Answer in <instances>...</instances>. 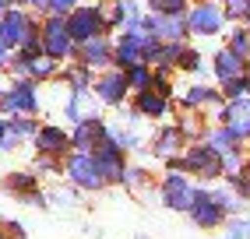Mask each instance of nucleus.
Listing matches in <instances>:
<instances>
[{"instance_id": "f257e3e1", "label": "nucleus", "mask_w": 250, "mask_h": 239, "mask_svg": "<svg viewBox=\"0 0 250 239\" xmlns=\"http://www.w3.org/2000/svg\"><path fill=\"white\" fill-rule=\"evenodd\" d=\"M169 169H183V173H197L201 179H219L226 173V165H222V155L215 151L211 144H187L183 148V155L169 159Z\"/></svg>"}, {"instance_id": "f03ea898", "label": "nucleus", "mask_w": 250, "mask_h": 239, "mask_svg": "<svg viewBox=\"0 0 250 239\" xmlns=\"http://www.w3.org/2000/svg\"><path fill=\"white\" fill-rule=\"evenodd\" d=\"M39 36H42V53L46 57H53L60 63L78 57V42L67 32V14H49V18L39 25Z\"/></svg>"}, {"instance_id": "7ed1b4c3", "label": "nucleus", "mask_w": 250, "mask_h": 239, "mask_svg": "<svg viewBox=\"0 0 250 239\" xmlns=\"http://www.w3.org/2000/svg\"><path fill=\"white\" fill-rule=\"evenodd\" d=\"M18 113H28V116L39 113V81L18 78L7 88H0V116H18Z\"/></svg>"}, {"instance_id": "20e7f679", "label": "nucleus", "mask_w": 250, "mask_h": 239, "mask_svg": "<svg viewBox=\"0 0 250 239\" xmlns=\"http://www.w3.org/2000/svg\"><path fill=\"white\" fill-rule=\"evenodd\" d=\"M63 173H67V179L78 186V190L95 194V190H103V186H106V176L99 173L92 151H78V148L67 151V155H63Z\"/></svg>"}, {"instance_id": "39448f33", "label": "nucleus", "mask_w": 250, "mask_h": 239, "mask_svg": "<svg viewBox=\"0 0 250 239\" xmlns=\"http://www.w3.org/2000/svg\"><path fill=\"white\" fill-rule=\"evenodd\" d=\"M155 42L159 39L148 28H141V32H120L116 42H113V63L120 67V71H127V67H134V63H145V53Z\"/></svg>"}, {"instance_id": "423d86ee", "label": "nucleus", "mask_w": 250, "mask_h": 239, "mask_svg": "<svg viewBox=\"0 0 250 239\" xmlns=\"http://www.w3.org/2000/svg\"><path fill=\"white\" fill-rule=\"evenodd\" d=\"M67 32H71V39L74 42H85V39H95V36H106V14L103 7H95V4H85V7H74L67 14Z\"/></svg>"}, {"instance_id": "0eeeda50", "label": "nucleus", "mask_w": 250, "mask_h": 239, "mask_svg": "<svg viewBox=\"0 0 250 239\" xmlns=\"http://www.w3.org/2000/svg\"><path fill=\"white\" fill-rule=\"evenodd\" d=\"M162 204L169 211H190V204H194V197H197V186L183 176V169H169L166 173V179H162Z\"/></svg>"}, {"instance_id": "6e6552de", "label": "nucleus", "mask_w": 250, "mask_h": 239, "mask_svg": "<svg viewBox=\"0 0 250 239\" xmlns=\"http://www.w3.org/2000/svg\"><path fill=\"white\" fill-rule=\"evenodd\" d=\"M226 25V11L219 7V0H201L187 11V32L190 36H219Z\"/></svg>"}, {"instance_id": "1a4fd4ad", "label": "nucleus", "mask_w": 250, "mask_h": 239, "mask_svg": "<svg viewBox=\"0 0 250 239\" xmlns=\"http://www.w3.org/2000/svg\"><path fill=\"white\" fill-rule=\"evenodd\" d=\"M95 165H99V173L106 176V183H124V173H127V159H124V148L116 144L113 138H106L103 144H99L95 151Z\"/></svg>"}, {"instance_id": "9d476101", "label": "nucleus", "mask_w": 250, "mask_h": 239, "mask_svg": "<svg viewBox=\"0 0 250 239\" xmlns=\"http://www.w3.org/2000/svg\"><path fill=\"white\" fill-rule=\"evenodd\" d=\"M145 28L152 32L155 39L162 42H183V36H190L187 32V14H162V11H152L145 18Z\"/></svg>"}, {"instance_id": "9b49d317", "label": "nucleus", "mask_w": 250, "mask_h": 239, "mask_svg": "<svg viewBox=\"0 0 250 239\" xmlns=\"http://www.w3.org/2000/svg\"><path fill=\"white\" fill-rule=\"evenodd\" d=\"M127 92H130V84H127V74L120 71V67H116V71H106L92 84V95L103 102V106H124Z\"/></svg>"}, {"instance_id": "f8f14e48", "label": "nucleus", "mask_w": 250, "mask_h": 239, "mask_svg": "<svg viewBox=\"0 0 250 239\" xmlns=\"http://www.w3.org/2000/svg\"><path fill=\"white\" fill-rule=\"evenodd\" d=\"M187 215L194 218L197 229H219L222 221H226V208L211 197V190H197V197H194V204H190Z\"/></svg>"}, {"instance_id": "ddd939ff", "label": "nucleus", "mask_w": 250, "mask_h": 239, "mask_svg": "<svg viewBox=\"0 0 250 239\" xmlns=\"http://www.w3.org/2000/svg\"><path fill=\"white\" fill-rule=\"evenodd\" d=\"M106 138H109V123H106L103 116H88V120H81V123H74L71 144L78 151H95Z\"/></svg>"}, {"instance_id": "4468645a", "label": "nucleus", "mask_w": 250, "mask_h": 239, "mask_svg": "<svg viewBox=\"0 0 250 239\" xmlns=\"http://www.w3.org/2000/svg\"><path fill=\"white\" fill-rule=\"evenodd\" d=\"M4 190L21 197L25 204H32V208H46V197L39 194V173L32 169V173H11L4 179Z\"/></svg>"}, {"instance_id": "2eb2a0df", "label": "nucleus", "mask_w": 250, "mask_h": 239, "mask_svg": "<svg viewBox=\"0 0 250 239\" xmlns=\"http://www.w3.org/2000/svg\"><path fill=\"white\" fill-rule=\"evenodd\" d=\"M74 60L88 63L92 71H106V67L113 63V39L109 36H95V39L78 42V57Z\"/></svg>"}, {"instance_id": "dca6fc26", "label": "nucleus", "mask_w": 250, "mask_h": 239, "mask_svg": "<svg viewBox=\"0 0 250 239\" xmlns=\"http://www.w3.org/2000/svg\"><path fill=\"white\" fill-rule=\"evenodd\" d=\"M39 25H36V18H32L28 11H21V7H11L4 18H0V32H4V39H7V46L11 49H18L21 46V39L28 36V32H36Z\"/></svg>"}, {"instance_id": "f3484780", "label": "nucleus", "mask_w": 250, "mask_h": 239, "mask_svg": "<svg viewBox=\"0 0 250 239\" xmlns=\"http://www.w3.org/2000/svg\"><path fill=\"white\" fill-rule=\"evenodd\" d=\"M39 134V120L36 116H28V113H18V116H7V134H4V151H14L18 144L32 141Z\"/></svg>"}, {"instance_id": "a211bd4d", "label": "nucleus", "mask_w": 250, "mask_h": 239, "mask_svg": "<svg viewBox=\"0 0 250 239\" xmlns=\"http://www.w3.org/2000/svg\"><path fill=\"white\" fill-rule=\"evenodd\" d=\"M32 141H36V151H42V155H57V159H63V155L74 148V144H71V134L63 130V127H53V123L39 127V134H36Z\"/></svg>"}, {"instance_id": "6ab92c4d", "label": "nucleus", "mask_w": 250, "mask_h": 239, "mask_svg": "<svg viewBox=\"0 0 250 239\" xmlns=\"http://www.w3.org/2000/svg\"><path fill=\"white\" fill-rule=\"evenodd\" d=\"M183 148H187V138H183V130H180V127H162V130L155 134V141H152V155L162 159V162H169V159L180 155Z\"/></svg>"}, {"instance_id": "aec40b11", "label": "nucleus", "mask_w": 250, "mask_h": 239, "mask_svg": "<svg viewBox=\"0 0 250 239\" xmlns=\"http://www.w3.org/2000/svg\"><path fill=\"white\" fill-rule=\"evenodd\" d=\"M243 74H247V60L240 53H232L229 46L215 53V78H219V84H226L232 78H243Z\"/></svg>"}, {"instance_id": "412c9836", "label": "nucleus", "mask_w": 250, "mask_h": 239, "mask_svg": "<svg viewBox=\"0 0 250 239\" xmlns=\"http://www.w3.org/2000/svg\"><path fill=\"white\" fill-rule=\"evenodd\" d=\"M169 99L166 95H159V92H138V99H134V113L138 116H145V120H162V116H169Z\"/></svg>"}, {"instance_id": "4be33fe9", "label": "nucleus", "mask_w": 250, "mask_h": 239, "mask_svg": "<svg viewBox=\"0 0 250 239\" xmlns=\"http://www.w3.org/2000/svg\"><path fill=\"white\" fill-rule=\"evenodd\" d=\"M92 88L85 92H67V102H63V116L71 120V123H81V120H88V116H99L95 106H92Z\"/></svg>"}, {"instance_id": "5701e85b", "label": "nucleus", "mask_w": 250, "mask_h": 239, "mask_svg": "<svg viewBox=\"0 0 250 239\" xmlns=\"http://www.w3.org/2000/svg\"><path fill=\"white\" fill-rule=\"evenodd\" d=\"M219 102V92L208 88V84H190L183 92V109H205V106H215Z\"/></svg>"}, {"instance_id": "b1692460", "label": "nucleus", "mask_w": 250, "mask_h": 239, "mask_svg": "<svg viewBox=\"0 0 250 239\" xmlns=\"http://www.w3.org/2000/svg\"><path fill=\"white\" fill-rule=\"evenodd\" d=\"M63 81H67V92H85V88H92V67L74 60L67 71H63Z\"/></svg>"}, {"instance_id": "393cba45", "label": "nucleus", "mask_w": 250, "mask_h": 239, "mask_svg": "<svg viewBox=\"0 0 250 239\" xmlns=\"http://www.w3.org/2000/svg\"><path fill=\"white\" fill-rule=\"evenodd\" d=\"M124 186L130 194H145V197H155V190H152V183H148V173L145 169H138V165H127V173H124Z\"/></svg>"}, {"instance_id": "a878e982", "label": "nucleus", "mask_w": 250, "mask_h": 239, "mask_svg": "<svg viewBox=\"0 0 250 239\" xmlns=\"http://www.w3.org/2000/svg\"><path fill=\"white\" fill-rule=\"evenodd\" d=\"M57 67H60V60L46 57V53L28 57V78H32V81H49V78L57 74Z\"/></svg>"}, {"instance_id": "bb28decb", "label": "nucleus", "mask_w": 250, "mask_h": 239, "mask_svg": "<svg viewBox=\"0 0 250 239\" xmlns=\"http://www.w3.org/2000/svg\"><path fill=\"white\" fill-rule=\"evenodd\" d=\"M127 84H130V92H148V88H152V78H155V71H152V67H148V63H134V67H127Z\"/></svg>"}, {"instance_id": "cd10ccee", "label": "nucleus", "mask_w": 250, "mask_h": 239, "mask_svg": "<svg viewBox=\"0 0 250 239\" xmlns=\"http://www.w3.org/2000/svg\"><path fill=\"white\" fill-rule=\"evenodd\" d=\"M208 144H211L215 151H219V155H226V151H232V148L240 144V138H236V134H232V130L222 123L219 130H211V134H208Z\"/></svg>"}, {"instance_id": "c85d7f7f", "label": "nucleus", "mask_w": 250, "mask_h": 239, "mask_svg": "<svg viewBox=\"0 0 250 239\" xmlns=\"http://www.w3.org/2000/svg\"><path fill=\"white\" fill-rule=\"evenodd\" d=\"M232 53H240L243 60H250V28H236V32H229V42H226Z\"/></svg>"}, {"instance_id": "c756f323", "label": "nucleus", "mask_w": 250, "mask_h": 239, "mask_svg": "<svg viewBox=\"0 0 250 239\" xmlns=\"http://www.w3.org/2000/svg\"><path fill=\"white\" fill-rule=\"evenodd\" d=\"M32 169H36L39 176H57V173H63V162L57 155H42V151H39V159H36Z\"/></svg>"}, {"instance_id": "7c9ffc66", "label": "nucleus", "mask_w": 250, "mask_h": 239, "mask_svg": "<svg viewBox=\"0 0 250 239\" xmlns=\"http://www.w3.org/2000/svg\"><path fill=\"white\" fill-rule=\"evenodd\" d=\"M250 18V0H226V21H247Z\"/></svg>"}, {"instance_id": "2f4dec72", "label": "nucleus", "mask_w": 250, "mask_h": 239, "mask_svg": "<svg viewBox=\"0 0 250 239\" xmlns=\"http://www.w3.org/2000/svg\"><path fill=\"white\" fill-rule=\"evenodd\" d=\"M180 130H183V138H187V141L201 138V120L194 116V109H187V113H183V120H180Z\"/></svg>"}, {"instance_id": "473e14b6", "label": "nucleus", "mask_w": 250, "mask_h": 239, "mask_svg": "<svg viewBox=\"0 0 250 239\" xmlns=\"http://www.w3.org/2000/svg\"><path fill=\"white\" fill-rule=\"evenodd\" d=\"M152 11H162V14H187V4L190 0H148Z\"/></svg>"}, {"instance_id": "72a5a7b5", "label": "nucleus", "mask_w": 250, "mask_h": 239, "mask_svg": "<svg viewBox=\"0 0 250 239\" xmlns=\"http://www.w3.org/2000/svg\"><path fill=\"white\" fill-rule=\"evenodd\" d=\"M152 92H159V95H166V99H173V84H169V71H166V67H155Z\"/></svg>"}, {"instance_id": "f704fd0d", "label": "nucleus", "mask_w": 250, "mask_h": 239, "mask_svg": "<svg viewBox=\"0 0 250 239\" xmlns=\"http://www.w3.org/2000/svg\"><path fill=\"white\" fill-rule=\"evenodd\" d=\"M247 88H250V78L243 74V78L226 81V84H222V95H226V99H240V95H247Z\"/></svg>"}, {"instance_id": "c9c22d12", "label": "nucleus", "mask_w": 250, "mask_h": 239, "mask_svg": "<svg viewBox=\"0 0 250 239\" xmlns=\"http://www.w3.org/2000/svg\"><path fill=\"white\" fill-rule=\"evenodd\" d=\"M176 67H180V71H201V53H197V49H187V46H183V53H180Z\"/></svg>"}, {"instance_id": "e433bc0d", "label": "nucleus", "mask_w": 250, "mask_h": 239, "mask_svg": "<svg viewBox=\"0 0 250 239\" xmlns=\"http://www.w3.org/2000/svg\"><path fill=\"white\" fill-rule=\"evenodd\" d=\"M226 236L232 239H250V218H232L226 225Z\"/></svg>"}, {"instance_id": "4c0bfd02", "label": "nucleus", "mask_w": 250, "mask_h": 239, "mask_svg": "<svg viewBox=\"0 0 250 239\" xmlns=\"http://www.w3.org/2000/svg\"><path fill=\"white\" fill-rule=\"evenodd\" d=\"M74 190H78V186H74ZM74 190H53V197H49V200H53L57 208H63V211H71L74 204H78V194H74Z\"/></svg>"}, {"instance_id": "58836bf2", "label": "nucleus", "mask_w": 250, "mask_h": 239, "mask_svg": "<svg viewBox=\"0 0 250 239\" xmlns=\"http://www.w3.org/2000/svg\"><path fill=\"white\" fill-rule=\"evenodd\" d=\"M78 7V0H49V14H71Z\"/></svg>"}, {"instance_id": "ea45409f", "label": "nucleus", "mask_w": 250, "mask_h": 239, "mask_svg": "<svg viewBox=\"0 0 250 239\" xmlns=\"http://www.w3.org/2000/svg\"><path fill=\"white\" fill-rule=\"evenodd\" d=\"M4 232H7L11 239H21V236H25V229H21V221H4Z\"/></svg>"}, {"instance_id": "a19ab883", "label": "nucleus", "mask_w": 250, "mask_h": 239, "mask_svg": "<svg viewBox=\"0 0 250 239\" xmlns=\"http://www.w3.org/2000/svg\"><path fill=\"white\" fill-rule=\"evenodd\" d=\"M14 4H25V7H39V11H49V0H14Z\"/></svg>"}, {"instance_id": "79ce46f5", "label": "nucleus", "mask_w": 250, "mask_h": 239, "mask_svg": "<svg viewBox=\"0 0 250 239\" xmlns=\"http://www.w3.org/2000/svg\"><path fill=\"white\" fill-rule=\"evenodd\" d=\"M4 134H7V116H0V144H4Z\"/></svg>"}, {"instance_id": "37998d69", "label": "nucleus", "mask_w": 250, "mask_h": 239, "mask_svg": "<svg viewBox=\"0 0 250 239\" xmlns=\"http://www.w3.org/2000/svg\"><path fill=\"white\" fill-rule=\"evenodd\" d=\"M11 4H14V0H0V18H4V14L11 11Z\"/></svg>"}, {"instance_id": "c03bdc74", "label": "nucleus", "mask_w": 250, "mask_h": 239, "mask_svg": "<svg viewBox=\"0 0 250 239\" xmlns=\"http://www.w3.org/2000/svg\"><path fill=\"white\" fill-rule=\"evenodd\" d=\"M134 239H148V236H134Z\"/></svg>"}]
</instances>
